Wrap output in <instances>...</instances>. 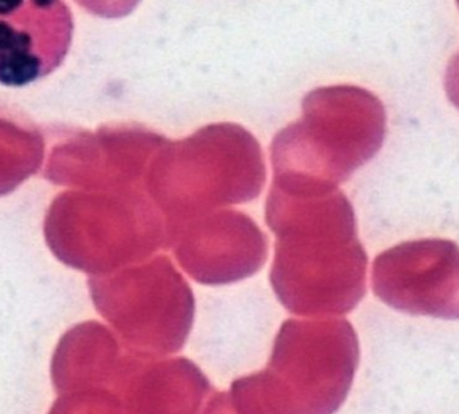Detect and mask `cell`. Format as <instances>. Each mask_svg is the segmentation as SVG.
Wrapping results in <instances>:
<instances>
[{"label":"cell","instance_id":"6da1fadb","mask_svg":"<svg viewBox=\"0 0 459 414\" xmlns=\"http://www.w3.org/2000/svg\"><path fill=\"white\" fill-rule=\"evenodd\" d=\"M272 225L279 235L272 289L290 313L342 315L361 303L368 254L356 235L353 209L342 193L311 191L291 220Z\"/></svg>","mask_w":459,"mask_h":414},{"label":"cell","instance_id":"7a4b0ae2","mask_svg":"<svg viewBox=\"0 0 459 414\" xmlns=\"http://www.w3.org/2000/svg\"><path fill=\"white\" fill-rule=\"evenodd\" d=\"M359 366V340L344 319L281 323L261 373L231 384L238 414H335Z\"/></svg>","mask_w":459,"mask_h":414},{"label":"cell","instance_id":"3957f363","mask_svg":"<svg viewBox=\"0 0 459 414\" xmlns=\"http://www.w3.org/2000/svg\"><path fill=\"white\" fill-rule=\"evenodd\" d=\"M99 315L126 347L165 357L180 351L195 321V295L167 259L115 280H91Z\"/></svg>","mask_w":459,"mask_h":414},{"label":"cell","instance_id":"277c9868","mask_svg":"<svg viewBox=\"0 0 459 414\" xmlns=\"http://www.w3.org/2000/svg\"><path fill=\"white\" fill-rule=\"evenodd\" d=\"M303 159L314 185L335 188L380 150L385 112L370 92L338 86L312 92L306 100Z\"/></svg>","mask_w":459,"mask_h":414},{"label":"cell","instance_id":"5b68a950","mask_svg":"<svg viewBox=\"0 0 459 414\" xmlns=\"http://www.w3.org/2000/svg\"><path fill=\"white\" fill-rule=\"evenodd\" d=\"M372 289L406 315L459 319V246L451 240L406 241L374 261Z\"/></svg>","mask_w":459,"mask_h":414},{"label":"cell","instance_id":"8992f818","mask_svg":"<svg viewBox=\"0 0 459 414\" xmlns=\"http://www.w3.org/2000/svg\"><path fill=\"white\" fill-rule=\"evenodd\" d=\"M72 38L64 0H0V84L23 88L50 75Z\"/></svg>","mask_w":459,"mask_h":414},{"label":"cell","instance_id":"52a82bcc","mask_svg":"<svg viewBox=\"0 0 459 414\" xmlns=\"http://www.w3.org/2000/svg\"><path fill=\"white\" fill-rule=\"evenodd\" d=\"M212 385L186 358L162 359L128 349L107 392L125 414H199Z\"/></svg>","mask_w":459,"mask_h":414},{"label":"cell","instance_id":"ba28073f","mask_svg":"<svg viewBox=\"0 0 459 414\" xmlns=\"http://www.w3.org/2000/svg\"><path fill=\"white\" fill-rule=\"evenodd\" d=\"M126 349L102 323L76 325L62 337L52 359L54 387L60 395L108 389Z\"/></svg>","mask_w":459,"mask_h":414},{"label":"cell","instance_id":"9c48e42d","mask_svg":"<svg viewBox=\"0 0 459 414\" xmlns=\"http://www.w3.org/2000/svg\"><path fill=\"white\" fill-rule=\"evenodd\" d=\"M181 265L199 283L225 285L251 277L265 261L263 235L253 225L235 237L193 238L177 251Z\"/></svg>","mask_w":459,"mask_h":414},{"label":"cell","instance_id":"30bf717a","mask_svg":"<svg viewBox=\"0 0 459 414\" xmlns=\"http://www.w3.org/2000/svg\"><path fill=\"white\" fill-rule=\"evenodd\" d=\"M203 414H238L235 411V408L231 405V398L227 392H221L215 393L209 405L205 406L204 413Z\"/></svg>","mask_w":459,"mask_h":414},{"label":"cell","instance_id":"8fae6325","mask_svg":"<svg viewBox=\"0 0 459 414\" xmlns=\"http://www.w3.org/2000/svg\"><path fill=\"white\" fill-rule=\"evenodd\" d=\"M456 2H458V7H459V0H456Z\"/></svg>","mask_w":459,"mask_h":414}]
</instances>
